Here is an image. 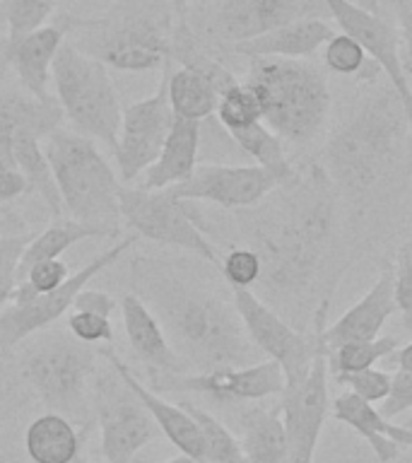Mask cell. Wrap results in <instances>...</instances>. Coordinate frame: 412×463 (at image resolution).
<instances>
[{"label": "cell", "mask_w": 412, "mask_h": 463, "mask_svg": "<svg viewBox=\"0 0 412 463\" xmlns=\"http://www.w3.org/2000/svg\"><path fill=\"white\" fill-rule=\"evenodd\" d=\"M280 188L275 174L258 165H198L186 181L169 186L176 198L186 203L205 201L220 208H256Z\"/></svg>", "instance_id": "obj_15"}, {"label": "cell", "mask_w": 412, "mask_h": 463, "mask_svg": "<svg viewBox=\"0 0 412 463\" xmlns=\"http://www.w3.org/2000/svg\"><path fill=\"white\" fill-rule=\"evenodd\" d=\"M75 311H89V314H101V317H111L116 311V299L104 289H80L72 304Z\"/></svg>", "instance_id": "obj_44"}, {"label": "cell", "mask_w": 412, "mask_h": 463, "mask_svg": "<svg viewBox=\"0 0 412 463\" xmlns=\"http://www.w3.org/2000/svg\"><path fill=\"white\" fill-rule=\"evenodd\" d=\"M287 198L277 203L280 213L267 210L251 227V249L260 256L258 285L270 297L309 295L335 241L332 181L323 169L296 176Z\"/></svg>", "instance_id": "obj_1"}, {"label": "cell", "mask_w": 412, "mask_h": 463, "mask_svg": "<svg viewBox=\"0 0 412 463\" xmlns=\"http://www.w3.org/2000/svg\"><path fill=\"white\" fill-rule=\"evenodd\" d=\"M231 302L237 307L248 338L267 360H275L285 372V386H295L309 374V367L323 347L321 333L325 328L328 304L316 311V326L311 331H296L285 318L267 307L251 288H231Z\"/></svg>", "instance_id": "obj_7"}, {"label": "cell", "mask_w": 412, "mask_h": 463, "mask_svg": "<svg viewBox=\"0 0 412 463\" xmlns=\"http://www.w3.org/2000/svg\"><path fill=\"white\" fill-rule=\"evenodd\" d=\"M92 369L94 354L87 343L53 338L29 354L22 374L51 411L75 415L85 403V386Z\"/></svg>", "instance_id": "obj_10"}, {"label": "cell", "mask_w": 412, "mask_h": 463, "mask_svg": "<svg viewBox=\"0 0 412 463\" xmlns=\"http://www.w3.org/2000/svg\"><path fill=\"white\" fill-rule=\"evenodd\" d=\"M152 389L202 393L220 403H246L280 396L285 391V372L275 360H260L248 367L212 369L198 374H164Z\"/></svg>", "instance_id": "obj_16"}, {"label": "cell", "mask_w": 412, "mask_h": 463, "mask_svg": "<svg viewBox=\"0 0 412 463\" xmlns=\"http://www.w3.org/2000/svg\"><path fill=\"white\" fill-rule=\"evenodd\" d=\"M338 386H345L354 396L369 403H381L390 391V374L386 369H360V372H347V374H332Z\"/></svg>", "instance_id": "obj_37"}, {"label": "cell", "mask_w": 412, "mask_h": 463, "mask_svg": "<svg viewBox=\"0 0 412 463\" xmlns=\"http://www.w3.org/2000/svg\"><path fill=\"white\" fill-rule=\"evenodd\" d=\"M381 362H386L389 367L393 369H403V372H412V343H407V345L403 347H396L393 353L386 354Z\"/></svg>", "instance_id": "obj_46"}, {"label": "cell", "mask_w": 412, "mask_h": 463, "mask_svg": "<svg viewBox=\"0 0 412 463\" xmlns=\"http://www.w3.org/2000/svg\"><path fill=\"white\" fill-rule=\"evenodd\" d=\"M398 311L396 292H393V260L383 263L381 273L360 302L350 307L335 324L325 326L321 333L325 353L345 343L374 340L381 335L383 326Z\"/></svg>", "instance_id": "obj_19"}, {"label": "cell", "mask_w": 412, "mask_h": 463, "mask_svg": "<svg viewBox=\"0 0 412 463\" xmlns=\"http://www.w3.org/2000/svg\"><path fill=\"white\" fill-rule=\"evenodd\" d=\"M27 191H29L27 176H24L17 166L0 172V203L14 201V198H20V195L27 194Z\"/></svg>", "instance_id": "obj_45"}, {"label": "cell", "mask_w": 412, "mask_h": 463, "mask_svg": "<svg viewBox=\"0 0 412 463\" xmlns=\"http://www.w3.org/2000/svg\"><path fill=\"white\" fill-rule=\"evenodd\" d=\"M68 331L80 343L94 345V343H111L114 340V326L108 317L89 314V311H75L68 317Z\"/></svg>", "instance_id": "obj_40"}, {"label": "cell", "mask_w": 412, "mask_h": 463, "mask_svg": "<svg viewBox=\"0 0 412 463\" xmlns=\"http://www.w3.org/2000/svg\"><path fill=\"white\" fill-rule=\"evenodd\" d=\"M27 241V237L0 239V307L10 302L13 289L17 288V266Z\"/></svg>", "instance_id": "obj_41"}, {"label": "cell", "mask_w": 412, "mask_h": 463, "mask_svg": "<svg viewBox=\"0 0 412 463\" xmlns=\"http://www.w3.org/2000/svg\"><path fill=\"white\" fill-rule=\"evenodd\" d=\"M335 36V29L325 20H295L282 27L266 32L256 39H246L231 46L234 53L246 58L280 56V58H309L328 39Z\"/></svg>", "instance_id": "obj_25"}, {"label": "cell", "mask_w": 412, "mask_h": 463, "mask_svg": "<svg viewBox=\"0 0 412 463\" xmlns=\"http://www.w3.org/2000/svg\"><path fill=\"white\" fill-rule=\"evenodd\" d=\"M323 58L328 71L345 75V78L360 80V82H369V85H374L376 78L383 72L381 65L376 63L374 58L369 56L352 36L342 34V32L340 34L335 32V36L328 39Z\"/></svg>", "instance_id": "obj_32"}, {"label": "cell", "mask_w": 412, "mask_h": 463, "mask_svg": "<svg viewBox=\"0 0 412 463\" xmlns=\"http://www.w3.org/2000/svg\"><path fill=\"white\" fill-rule=\"evenodd\" d=\"M215 116L220 118L224 130L244 128L248 123L263 121V109H260L258 94L253 92L251 87L239 80L237 85L224 90L217 101Z\"/></svg>", "instance_id": "obj_35"}, {"label": "cell", "mask_w": 412, "mask_h": 463, "mask_svg": "<svg viewBox=\"0 0 412 463\" xmlns=\"http://www.w3.org/2000/svg\"><path fill=\"white\" fill-rule=\"evenodd\" d=\"M220 273L229 288H253L260 280V256L251 246H237L220 260Z\"/></svg>", "instance_id": "obj_38"}, {"label": "cell", "mask_w": 412, "mask_h": 463, "mask_svg": "<svg viewBox=\"0 0 412 463\" xmlns=\"http://www.w3.org/2000/svg\"><path fill=\"white\" fill-rule=\"evenodd\" d=\"M80 27L92 29L85 43H75L89 56L116 71L147 72L164 65L172 56L169 22L152 10H133L118 14L116 20L89 22L80 20Z\"/></svg>", "instance_id": "obj_8"}, {"label": "cell", "mask_w": 412, "mask_h": 463, "mask_svg": "<svg viewBox=\"0 0 412 463\" xmlns=\"http://www.w3.org/2000/svg\"><path fill=\"white\" fill-rule=\"evenodd\" d=\"M136 282L143 299L181 360L201 372L248 367L263 360L246 333L234 302H224L154 260H133Z\"/></svg>", "instance_id": "obj_2"}, {"label": "cell", "mask_w": 412, "mask_h": 463, "mask_svg": "<svg viewBox=\"0 0 412 463\" xmlns=\"http://www.w3.org/2000/svg\"><path fill=\"white\" fill-rule=\"evenodd\" d=\"M104 357L111 362V367L118 372V376H121L123 382L128 383L130 391L143 401V405L152 415L159 432L164 434L166 439L172 441L181 454L193 456V458L205 463V444H202L201 427H198V422L191 418V412H188L183 405L166 403L164 398L157 396V391L147 389V386L133 374V369H130L121 357H116L114 353H104Z\"/></svg>", "instance_id": "obj_20"}, {"label": "cell", "mask_w": 412, "mask_h": 463, "mask_svg": "<svg viewBox=\"0 0 412 463\" xmlns=\"http://www.w3.org/2000/svg\"><path fill=\"white\" fill-rule=\"evenodd\" d=\"M332 418L342 425L352 427L361 434L374 451L376 461L390 463L400 458V447H412V430L407 425H393L389 418H383L381 411H376L369 401H361L352 391L340 393L332 401Z\"/></svg>", "instance_id": "obj_21"}, {"label": "cell", "mask_w": 412, "mask_h": 463, "mask_svg": "<svg viewBox=\"0 0 412 463\" xmlns=\"http://www.w3.org/2000/svg\"><path fill=\"white\" fill-rule=\"evenodd\" d=\"M181 405L191 412V418L201 427L202 444H205V463H246L239 437H234L215 415H210L208 411H202L198 405Z\"/></svg>", "instance_id": "obj_34"}, {"label": "cell", "mask_w": 412, "mask_h": 463, "mask_svg": "<svg viewBox=\"0 0 412 463\" xmlns=\"http://www.w3.org/2000/svg\"><path fill=\"white\" fill-rule=\"evenodd\" d=\"M61 107L58 101L22 99V97H7L0 92V152L13 155V128L17 123H32L46 136L49 130L58 128L61 121Z\"/></svg>", "instance_id": "obj_31"}, {"label": "cell", "mask_w": 412, "mask_h": 463, "mask_svg": "<svg viewBox=\"0 0 412 463\" xmlns=\"http://www.w3.org/2000/svg\"><path fill=\"white\" fill-rule=\"evenodd\" d=\"M239 444L246 463H289V447L280 403L273 408H248L239 418Z\"/></svg>", "instance_id": "obj_26"}, {"label": "cell", "mask_w": 412, "mask_h": 463, "mask_svg": "<svg viewBox=\"0 0 412 463\" xmlns=\"http://www.w3.org/2000/svg\"><path fill=\"white\" fill-rule=\"evenodd\" d=\"M58 0H0V13L7 27V39H22L36 29L46 27V22L56 10Z\"/></svg>", "instance_id": "obj_36"}, {"label": "cell", "mask_w": 412, "mask_h": 463, "mask_svg": "<svg viewBox=\"0 0 412 463\" xmlns=\"http://www.w3.org/2000/svg\"><path fill=\"white\" fill-rule=\"evenodd\" d=\"M56 179L63 213L70 220L118 232L121 181L97 147V140L78 130L53 128L42 140Z\"/></svg>", "instance_id": "obj_5"}, {"label": "cell", "mask_w": 412, "mask_h": 463, "mask_svg": "<svg viewBox=\"0 0 412 463\" xmlns=\"http://www.w3.org/2000/svg\"><path fill=\"white\" fill-rule=\"evenodd\" d=\"M133 244H136V237L121 239L118 244L107 249L104 253H99L97 259L89 260V263L80 268V270H75L61 288L51 289V292H42V295H36L34 299L27 304H13L10 309L0 311V350H3V353H10L17 343H22V340L29 338V335L39 333L42 328L51 326L61 317H65L68 309H72V304H75V297L80 295V289H85L94 275H99L101 270H107V268L121 259L123 253L128 251Z\"/></svg>", "instance_id": "obj_12"}, {"label": "cell", "mask_w": 412, "mask_h": 463, "mask_svg": "<svg viewBox=\"0 0 412 463\" xmlns=\"http://www.w3.org/2000/svg\"><path fill=\"white\" fill-rule=\"evenodd\" d=\"M400 347L396 335H379L374 340H360V343H345L328 353V372L331 374H347L360 369L374 367L386 354Z\"/></svg>", "instance_id": "obj_33"}, {"label": "cell", "mask_w": 412, "mask_h": 463, "mask_svg": "<svg viewBox=\"0 0 412 463\" xmlns=\"http://www.w3.org/2000/svg\"><path fill=\"white\" fill-rule=\"evenodd\" d=\"M159 463H202V461H198V458H193V456H188V454H179V456H173V458H169V461H159Z\"/></svg>", "instance_id": "obj_48"}, {"label": "cell", "mask_w": 412, "mask_h": 463, "mask_svg": "<svg viewBox=\"0 0 412 463\" xmlns=\"http://www.w3.org/2000/svg\"><path fill=\"white\" fill-rule=\"evenodd\" d=\"M393 13L398 17V27H400V56H403L405 75H412V0H390Z\"/></svg>", "instance_id": "obj_43"}, {"label": "cell", "mask_w": 412, "mask_h": 463, "mask_svg": "<svg viewBox=\"0 0 412 463\" xmlns=\"http://www.w3.org/2000/svg\"><path fill=\"white\" fill-rule=\"evenodd\" d=\"M412 408V372L398 369L396 374L390 376V391L389 396L381 401V415L389 420H396L405 411Z\"/></svg>", "instance_id": "obj_42"}, {"label": "cell", "mask_w": 412, "mask_h": 463, "mask_svg": "<svg viewBox=\"0 0 412 463\" xmlns=\"http://www.w3.org/2000/svg\"><path fill=\"white\" fill-rule=\"evenodd\" d=\"M75 463H87V461H85V458H78V461H75Z\"/></svg>", "instance_id": "obj_49"}, {"label": "cell", "mask_w": 412, "mask_h": 463, "mask_svg": "<svg viewBox=\"0 0 412 463\" xmlns=\"http://www.w3.org/2000/svg\"><path fill=\"white\" fill-rule=\"evenodd\" d=\"M42 140L43 133L34 128L32 123H17L13 128V159L17 169L27 176L29 188L39 191V195L53 210V215H65L56 179H53V172H51L49 159L43 155Z\"/></svg>", "instance_id": "obj_27"}, {"label": "cell", "mask_w": 412, "mask_h": 463, "mask_svg": "<svg viewBox=\"0 0 412 463\" xmlns=\"http://www.w3.org/2000/svg\"><path fill=\"white\" fill-rule=\"evenodd\" d=\"M24 444L32 463H75L82 437L65 415L51 411L27 427Z\"/></svg>", "instance_id": "obj_28"}, {"label": "cell", "mask_w": 412, "mask_h": 463, "mask_svg": "<svg viewBox=\"0 0 412 463\" xmlns=\"http://www.w3.org/2000/svg\"><path fill=\"white\" fill-rule=\"evenodd\" d=\"M0 22H3V13H0Z\"/></svg>", "instance_id": "obj_51"}, {"label": "cell", "mask_w": 412, "mask_h": 463, "mask_svg": "<svg viewBox=\"0 0 412 463\" xmlns=\"http://www.w3.org/2000/svg\"><path fill=\"white\" fill-rule=\"evenodd\" d=\"M51 78L61 114L70 121L72 130L114 150L123 109L108 65L75 43L63 42L53 58Z\"/></svg>", "instance_id": "obj_6"}, {"label": "cell", "mask_w": 412, "mask_h": 463, "mask_svg": "<svg viewBox=\"0 0 412 463\" xmlns=\"http://www.w3.org/2000/svg\"><path fill=\"white\" fill-rule=\"evenodd\" d=\"M198 150H201V121L173 116V126L162 145V152L143 174L140 188L157 191L186 181L198 166Z\"/></svg>", "instance_id": "obj_24"}, {"label": "cell", "mask_w": 412, "mask_h": 463, "mask_svg": "<svg viewBox=\"0 0 412 463\" xmlns=\"http://www.w3.org/2000/svg\"><path fill=\"white\" fill-rule=\"evenodd\" d=\"M111 372L114 374H104L97 383L101 454L108 463H133L137 451L154 439L157 425L118 372L114 367Z\"/></svg>", "instance_id": "obj_11"}, {"label": "cell", "mask_w": 412, "mask_h": 463, "mask_svg": "<svg viewBox=\"0 0 412 463\" xmlns=\"http://www.w3.org/2000/svg\"><path fill=\"white\" fill-rule=\"evenodd\" d=\"M393 292L405 328H412V239L398 249L393 260Z\"/></svg>", "instance_id": "obj_39"}, {"label": "cell", "mask_w": 412, "mask_h": 463, "mask_svg": "<svg viewBox=\"0 0 412 463\" xmlns=\"http://www.w3.org/2000/svg\"><path fill=\"white\" fill-rule=\"evenodd\" d=\"M118 237V232L107 230V227H97V224H85L78 220H56L49 224L42 234H36L34 239H29L24 251H22L20 266H17V282L27 275V270L39 260L61 259L70 246L85 241V239H99V237Z\"/></svg>", "instance_id": "obj_29"}, {"label": "cell", "mask_w": 412, "mask_h": 463, "mask_svg": "<svg viewBox=\"0 0 412 463\" xmlns=\"http://www.w3.org/2000/svg\"><path fill=\"white\" fill-rule=\"evenodd\" d=\"M65 42V29L46 24L36 29L32 34L22 39H5L3 53L5 61L17 72L20 85L27 90L34 99L53 101L49 94L51 71H53V58H56L61 43Z\"/></svg>", "instance_id": "obj_22"}, {"label": "cell", "mask_w": 412, "mask_h": 463, "mask_svg": "<svg viewBox=\"0 0 412 463\" xmlns=\"http://www.w3.org/2000/svg\"><path fill=\"white\" fill-rule=\"evenodd\" d=\"M405 425H407V427H410V430H412V420H410V422H405Z\"/></svg>", "instance_id": "obj_50"}, {"label": "cell", "mask_w": 412, "mask_h": 463, "mask_svg": "<svg viewBox=\"0 0 412 463\" xmlns=\"http://www.w3.org/2000/svg\"><path fill=\"white\" fill-rule=\"evenodd\" d=\"M118 208H121V220H126L130 230H136L140 237L201 256L202 260L220 268L215 244L205 237V232L195 224L193 217L188 215L186 201L176 198L169 188L150 191V188L121 184Z\"/></svg>", "instance_id": "obj_9"}, {"label": "cell", "mask_w": 412, "mask_h": 463, "mask_svg": "<svg viewBox=\"0 0 412 463\" xmlns=\"http://www.w3.org/2000/svg\"><path fill=\"white\" fill-rule=\"evenodd\" d=\"M350 3L364 7L369 13H379V0H350Z\"/></svg>", "instance_id": "obj_47"}, {"label": "cell", "mask_w": 412, "mask_h": 463, "mask_svg": "<svg viewBox=\"0 0 412 463\" xmlns=\"http://www.w3.org/2000/svg\"><path fill=\"white\" fill-rule=\"evenodd\" d=\"M237 82L217 61L205 56H193V61L183 58L179 71H166V92L173 116L202 123L208 116H215L220 94Z\"/></svg>", "instance_id": "obj_18"}, {"label": "cell", "mask_w": 412, "mask_h": 463, "mask_svg": "<svg viewBox=\"0 0 412 463\" xmlns=\"http://www.w3.org/2000/svg\"><path fill=\"white\" fill-rule=\"evenodd\" d=\"M173 126V109L166 92V72L159 82L157 92L133 101L123 109L121 128L116 140V166L121 184H136L159 157L162 145Z\"/></svg>", "instance_id": "obj_13"}, {"label": "cell", "mask_w": 412, "mask_h": 463, "mask_svg": "<svg viewBox=\"0 0 412 463\" xmlns=\"http://www.w3.org/2000/svg\"><path fill=\"white\" fill-rule=\"evenodd\" d=\"M121 317L130 347L136 350L137 357L147 367L159 369L164 374H183L186 372V362L176 354V350L166 338L164 328L159 324V318L154 317V311L136 292H130L121 299Z\"/></svg>", "instance_id": "obj_23"}, {"label": "cell", "mask_w": 412, "mask_h": 463, "mask_svg": "<svg viewBox=\"0 0 412 463\" xmlns=\"http://www.w3.org/2000/svg\"><path fill=\"white\" fill-rule=\"evenodd\" d=\"M227 136L234 140L239 150L256 159V165L275 174V179L280 181V188L289 186L299 176V172L289 162L287 152H285V140L267 128L263 121L248 123L244 128L227 130Z\"/></svg>", "instance_id": "obj_30"}, {"label": "cell", "mask_w": 412, "mask_h": 463, "mask_svg": "<svg viewBox=\"0 0 412 463\" xmlns=\"http://www.w3.org/2000/svg\"><path fill=\"white\" fill-rule=\"evenodd\" d=\"M295 20H331L323 0H222L215 32L231 46Z\"/></svg>", "instance_id": "obj_17"}, {"label": "cell", "mask_w": 412, "mask_h": 463, "mask_svg": "<svg viewBox=\"0 0 412 463\" xmlns=\"http://www.w3.org/2000/svg\"><path fill=\"white\" fill-rule=\"evenodd\" d=\"M328 353L314 357L309 374L280 393V412L287 432L289 463H314L318 437L328 418Z\"/></svg>", "instance_id": "obj_14"}, {"label": "cell", "mask_w": 412, "mask_h": 463, "mask_svg": "<svg viewBox=\"0 0 412 463\" xmlns=\"http://www.w3.org/2000/svg\"><path fill=\"white\" fill-rule=\"evenodd\" d=\"M410 152V118L389 82L360 97L332 130L323 150V172L332 186L357 201L386 186Z\"/></svg>", "instance_id": "obj_3"}, {"label": "cell", "mask_w": 412, "mask_h": 463, "mask_svg": "<svg viewBox=\"0 0 412 463\" xmlns=\"http://www.w3.org/2000/svg\"><path fill=\"white\" fill-rule=\"evenodd\" d=\"M246 85L258 94L263 123L292 145H309L331 116V87L318 65L304 58H248Z\"/></svg>", "instance_id": "obj_4"}]
</instances>
